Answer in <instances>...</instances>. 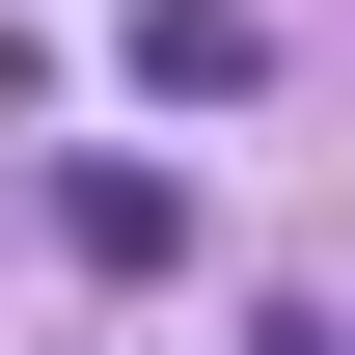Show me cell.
Returning <instances> with one entry per match:
<instances>
[{
  "label": "cell",
  "instance_id": "obj_1",
  "mask_svg": "<svg viewBox=\"0 0 355 355\" xmlns=\"http://www.w3.org/2000/svg\"><path fill=\"white\" fill-rule=\"evenodd\" d=\"M137 83H164V110H246L273 28H246V0H137Z\"/></svg>",
  "mask_w": 355,
  "mask_h": 355
}]
</instances>
